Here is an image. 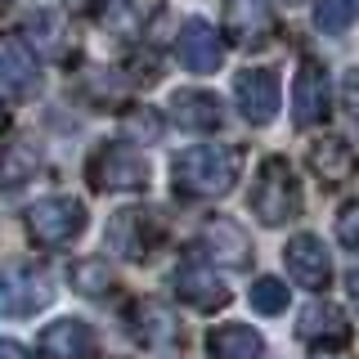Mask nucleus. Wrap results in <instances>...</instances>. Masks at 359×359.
<instances>
[{
	"label": "nucleus",
	"instance_id": "obj_2",
	"mask_svg": "<svg viewBox=\"0 0 359 359\" xmlns=\"http://www.w3.org/2000/svg\"><path fill=\"white\" fill-rule=\"evenodd\" d=\"M252 211L269 229H278V224L301 216V180H297L287 157H265L261 162L256 184H252Z\"/></svg>",
	"mask_w": 359,
	"mask_h": 359
},
{
	"label": "nucleus",
	"instance_id": "obj_17",
	"mask_svg": "<svg viewBox=\"0 0 359 359\" xmlns=\"http://www.w3.org/2000/svg\"><path fill=\"white\" fill-rule=\"evenodd\" d=\"M41 90V67L36 54L18 41H0V95L14 99H32Z\"/></svg>",
	"mask_w": 359,
	"mask_h": 359
},
{
	"label": "nucleus",
	"instance_id": "obj_22",
	"mask_svg": "<svg viewBox=\"0 0 359 359\" xmlns=\"http://www.w3.org/2000/svg\"><path fill=\"white\" fill-rule=\"evenodd\" d=\"M72 287L81 292V297H108V292L117 287V278H112L108 261H76L72 265Z\"/></svg>",
	"mask_w": 359,
	"mask_h": 359
},
{
	"label": "nucleus",
	"instance_id": "obj_18",
	"mask_svg": "<svg viewBox=\"0 0 359 359\" xmlns=\"http://www.w3.org/2000/svg\"><path fill=\"white\" fill-rule=\"evenodd\" d=\"M171 121L180 130L207 135V130H220L224 108H220V99L211 95V90H175L171 95Z\"/></svg>",
	"mask_w": 359,
	"mask_h": 359
},
{
	"label": "nucleus",
	"instance_id": "obj_5",
	"mask_svg": "<svg viewBox=\"0 0 359 359\" xmlns=\"http://www.w3.org/2000/svg\"><path fill=\"white\" fill-rule=\"evenodd\" d=\"M27 233L36 247H72L86 233V202L76 198H41L36 207L27 211Z\"/></svg>",
	"mask_w": 359,
	"mask_h": 359
},
{
	"label": "nucleus",
	"instance_id": "obj_14",
	"mask_svg": "<svg viewBox=\"0 0 359 359\" xmlns=\"http://www.w3.org/2000/svg\"><path fill=\"white\" fill-rule=\"evenodd\" d=\"M175 54H180V63H184L189 72L207 76V72H216L224 63V41L207 18H189L184 27H180V36H175Z\"/></svg>",
	"mask_w": 359,
	"mask_h": 359
},
{
	"label": "nucleus",
	"instance_id": "obj_7",
	"mask_svg": "<svg viewBox=\"0 0 359 359\" xmlns=\"http://www.w3.org/2000/svg\"><path fill=\"white\" fill-rule=\"evenodd\" d=\"M332 112V86H328V72H323L319 59H306L297 67V81H292V121L301 130L328 121Z\"/></svg>",
	"mask_w": 359,
	"mask_h": 359
},
{
	"label": "nucleus",
	"instance_id": "obj_9",
	"mask_svg": "<svg viewBox=\"0 0 359 359\" xmlns=\"http://www.w3.org/2000/svg\"><path fill=\"white\" fill-rule=\"evenodd\" d=\"M171 287H175V297L184 301V306H194V310H220V306H229V287H224V278L216 274V265L211 261H184V265H175V274H171Z\"/></svg>",
	"mask_w": 359,
	"mask_h": 359
},
{
	"label": "nucleus",
	"instance_id": "obj_20",
	"mask_svg": "<svg viewBox=\"0 0 359 359\" xmlns=\"http://www.w3.org/2000/svg\"><path fill=\"white\" fill-rule=\"evenodd\" d=\"M207 355L211 359H261L265 355V337L247 323H216L207 332Z\"/></svg>",
	"mask_w": 359,
	"mask_h": 359
},
{
	"label": "nucleus",
	"instance_id": "obj_4",
	"mask_svg": "<svg viewBox=\"0 0 359 359\" xmlns=\"http://www.w3.org/2000/svg\"><path fill=\"white\" fill-rule=\"evenodd\" d=\"M90 184L104 194H140V189H149V162L126 140L99 144L90 153Z\"/></svg>",
	"mask_w": 359,
	"mask_h": 359
},
{
	"label": "nucleus",
	"instance_id": "obj_11",
	"mask_svg": "<svg viewBox=\"0 0 359 359\" xmlns=\"http://www.w3.org/2000/svg\"><path fill=\"white\" fill-rule=\"evenodd\" d=\"M233 99H238V112L252 126H269L278 117V76L274 67H247V72L233 76Z\"/></svg>",
	"mask_w": 359,
	"mask_h": 359
},
{
	"label": "nucleus",
	"instance_id": "obj_25",
	"mask_svg": "<svg viewBox=\"0 0 359 359\" xmlns=\"http://www.w3.org/2000/svg\"><path fill=\"white\" fill-rule=\"evenodd\" d=\"M41 166V157L27 149V144H14V149L5 153V166H0V171H5V180L9 184H22V180H27L32 171H36Z\"/></svg>",
	"mask_w": 359,
	"mask_h": 359
},
{
	"label": "nucleus",
	"instance_id": "obj_27",
	"mask_svg": "<svg viewBox=\"0 0 359 359\" xmlns=\"http://www.w3.org/2000/svg\"><path fill=\"white\" fill-rule=\"evenodd\" d=\"M337 243L346 252H359V202H346L341 216H337Z\"/></svg>",
	"mask_w": 359,
	"mask_h": 359
},
{
	"label": "nucleus",
	"instance_id": "obj_29",
	"mask_svg": "<svg viewBox=\"0 0 359 359\" xmlns=\"http://www.w3.org/2000/svg\"><path fill=\"white\" fill-rule=\"evenodd\" d=\"M0 359H32V351L18 346V341H9V337H0Z\"/></svg>",
	"mask_w": 359,
	"mask_h": 359
},
{
	"label": "nucleus",
	"instance_id": "obj_26",
	"mask_svg": "<svg viewBox=\"0 0 359 359\" xmlns=\"http://www.w3.org/2000/svg\"><path fill=\"white\" fill-rule=\"evenodd\" d=\"M126 130L135 135V140H157L162 135V117H157L153 108H135V112H126Z\"/></svg>",
	"mask_w": 359,
	"mask_h": 359
},
{
	"label": "nucleus",
	"instance_id": "obj_10",
	"mask_svg": "<svg viewBox=\"0 0 359 359\" xmlns=\"http://www.w3.org/2000/svg\"><path fill=\"white\" fill-rule=\"evenodd\" d=\"M198 252H202V261H211L220 269H247V265H252V238L243 233L238 220H224V216L202 224Z\"/></svg>",
	"mask_w": 359,
	"mask_h": 359
},
{
	"label": "nucleus",
	"instance_id": "obj_8",
	"mask_svg": "<svg viewBox=\"0 0 359 359\" xmlns=\"http://www.w3.org/2000/svg\"><path fill=\"white\" fill-rule=\"evenodd\" d=\"M126 328L144 351H175V346H184V328L171 314V306H162V301H135L126 310Z\"/></svg>",
	"mask_w": 359,
	"mask_h": 359
},
{
	"label": "nucleus",
	"instance_id": "obj_28",
	"mask_svg": "<svg viewBox=\"0 0 359 359\" xmlns=\"http://www.w3.org/2000/svg\"><path fill=\"white\" fill-rule=\"evenodd\" d=\"M341 104H346V112L359 117V67H351V72L341 76Z\"/></svg>",
	"mask_w": 359,
	"mask_h": 359
},
{
	"label": "nucleus",
	"instance_id": "obj_16",
	"mask_svg": "<svg viewBox=\"0 0 359 359\" xmlns=\"http://www.w3.org/2000/svg\"><path fill=\"white\" fill-rule=\"evenodd\" d=\"M22 41H27V50L36 54V59H54V63H63L67 50H72L67 22L54 14V9H32V14L22 18Z\"/></svg>",
	"mask_w": 359,
	"mask_h": 359
},
{
	"label": "nucleus",
	"instance_id": "obj_1",
	"mask_svg": "<svg viewBox=\"0 0 359 359\" xmlns=\"http://www.w3.org/2000/svg\"><path fill=\"white\" fill-rule=\"evenodd\" d=\"M243 175L238 144H198L171 162V180L180 198H224Z\"/></svg>",
	"mask_w": 359,
	"mask_h": 359
},
{
	"label": "nucleus",
	"instance_id": "obj_24",
	"mask_svg": "<svg viewBox=\"0 0 359 359\" xmlns=\"http://www.w3.org/2000/svg\"><path fill=\"white\" fill-rule=\"evenodd\" d=\"M247 297H252V310L256 314H283L287 310V283H283V278H269V274L256 278Z\"/></svg>",
	"mask_w": 359,
	"mask_h": 359
},
{
	"label": "nucleus",
	"instance_id": "obj_23",
	"mask_svg": "<svg viewBox=\"0 0 359 359\" xmlns=\"http://www.w3.org/2000/svg\"><path fill=\"white\" fill-rule=\"evenodd\" d=\"M355 22V0H314V27L323 36H341Z\"/></svg>",
	"mask_w": 359,
	"mask_h": 359
},
{
	"label": "nucleus",
	"instance_id": "obj_15",
	"mask_svg": "<svg viewBox=\"0 0 359 359\" xmlns=\"http://www.w3.org/2000/svg\"><path fill=\"white\" fill-rule=\"evenodd\" d=\"M224 32H229L233 45L256 50L274 36V5L269 0H229L224 5Z\"/></svg>",
	"mask_w": 359,
	"mask_h": 359
},
{
	"label": "nucleus",
	"instance_id": "obj_33",
	"mask_svg": "<svg viewBox=\"0 0 359 359\" xmlns=\"http://www.w3.org/2000/svg\"><path fill=\"white\" fill-rule=\"evenodd\" d=\"M9 126V112H5V104H0V130H5Z\"/></svg>",
	"mask_w": 359,
	"mask_h": 359
},
{
	"label": "nucleus",
	"instance_id": "obj_31",
	"mask_svg": "<svg viewBox=\"0 0 359 359\" xmlns=\"http://www.w3.org/2000/svg\"><path fill=\"white\" fill-rule=\"evenodd\" d=\"M314 359H351L346 346H328V351H314Z\"/></svg>",
	"mask_w": 359,
	"mask_h": 359
},
{
	"label": "nucleus",
	"instance_id": "obj_32",
	"mask_svg": "<svg viewBox=\"0 0 359 359\" xmlns=\"http://www.w3.org/2000/svg\"><path fill=\"white\" fill-rule=\"evenodd\" d=\"M346 287H351V301H355V310H359V265L351 269V278H346Z\"/></svg>",
	"mask_w": 359,
	"mask_h": 359
},
{
	"label": "nucleus",
	"instance_id": "obj_34",
	"mask_svg": "<svg viewBox=\"0 0 359 359\" xmlns=\"http://www.w3.org/2000/svg\"><path fill=\"white\" fill-rule=\"evenodd\" d=\"M292 5H297V0H292Z\"/></svg>",
	"mask_w": 359,
	"mask_h": 359
},
{
	"label": "nucleus",
	"instance_id": "obj_30",
	"mask_svg": "<svg viewBox=\"0 0 359 359\" xmlns=\"http://www.w3.org/2000/svg\"><path fill=\"white\" fill-rule=\"evenodd\" d=\"M104 5H108V0H67V9H72V14H99Z\"/></svg>",
	"mask_w": 359,
	"mask_h": 359
},
{
	"label": "nucleus",
	"instance_id": "obj_13",
	"mask_svg": "<svg viewBox=\"0 0 359 359\" xmlns=\"http://www.w3.org/2000/svg\"><path fill=\"white\" fill-rule=\"evenodd\" d=\"M351 319L337 301H310L306 310L297 314V337L310 341L314 351H328V346H351Z\"/></svg>",
	"mask_w": 359,
	"mask_h": 359
},
{
	"label": "nucleus",
	"instance_id": "obj_6",
	"mask_svg": "<svg viewBox=\"0 0 359 359\" xmlns=\"http://www.w3.org/2000/svg\"><path fill=\"white\" fill-rule=\"evenodd\" d=\"M54 301V278L36 265H5L0 269V314L5 319H32Z\"/></svg>",
	"mask_w": 359,
	"mask_h": 359
},
{
	"label": "nucleus",
	"instance_id": "obj_19",
	"mask_svg": "<svg viewBox=\"0 0 359 359\" xmlns=\"http://www.w3.org/2000/svg\"><path fill=\"white\" fill-rule=\"evenodd\" d=\"M41 355L45 359H90L95 355V328L86 319H54L41 332Z\"/></svg>",
	"mask_w": 359,
	"mask_h": 359
},
{
	"label": "nucleus",
	"instance_id": "obj_12",
	"mask_svg": "<svg viewBox=\"0 0 359 359\" xmlns=\"http://www.w3.org/2000/svg\"><path fill=\"white\" fill-rule=\"evenodd\" d=\"M283 261H287V274L297 278V287L323 292L332 283V256H328V247H323L319 233H297V238H287Z\"/></svg>",
	"mask_w": 359,
	"mask_h": 359
},
{
	"label": "nucleus",
	"instance_id": "obj_21",
	"mask_svg": "<svg viewBox=\"0 0 359 359\" xmlns=\"http://www.w3.org/2000/svg\"><path fill=\"white\" fill-rule=\"evenodd\" d=\"M310 171L323 180V184H346L355 175V149L341 140V135H328L310 149Z\"/></svg>",
	"mask_w": 359,
	"mask_h": 359
},
{
	"label": "nucleus",
	"instance_id": "obj_3",
	"mask_svg": "<svg viewBox=\"0 0 359 359\" xmlns=\"http://www.w3.org/2000/svg\"><path fill=\"white\" fill-rule=\"evenodd\" d=\"M108 247L121 256V261H149V256L162 247L166 238V220H162V211H153V207H121V211H112V220H108Z\"/></svg>",
	"mask_w": 359,
	"mask_h": 359
}]
</instances>
